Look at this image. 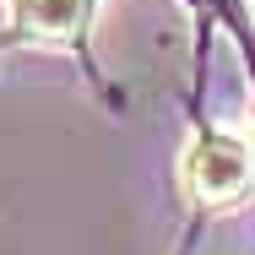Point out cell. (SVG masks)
I'll return each mask as SVG.
<instances>
[{
  "mask_svg": "<svg viewBox=\"0 0 255 255\" xmlns=\"http://www.w3.org/2000/svg\"><path fill=\"white\" fill-rule=\"evenodd\" d=\"M87 11H93V0H11V22L49 44L76 38L87 27Z\"/></svg>",
  "mask_w": 255,
  "mask_h": 255,
  "instance_id": "2",
  "label": "cell"
},
{
  "mask_svg": "<svg viewBox=\"0 0 255 255\" xmlns=\"http://www.w3.org/2000/svg\"><path fill=\"white\" fill-rule=\"evenodd\" d=\"M179 179H185V196L196 206H234L255 185V152L228 130H206L185 147Z\"/></svg>",
  "mask_w": 255,
  "mask_h": 255,
  "instance_id": "1",
  "label": "cell"
}]
</instances>
